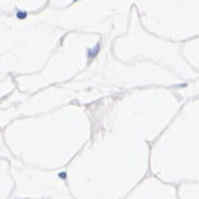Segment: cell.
Masks as SVG:
<instances>
[{"label": "cell", "mask_w": 199, "mask_h": 199, "mask_svg": "<svg viewBox=\"0 0 199 199\" xmlns=\"http://www.w3.org/2000/svg\"><path fill=\"white\" fill-rule=\"evenodd\" d=\"M59 177H62L63 180H65V177H67V175H65V172H62V173H59Z\"/></svg>", "instance_id": "1"}]
</instances>
